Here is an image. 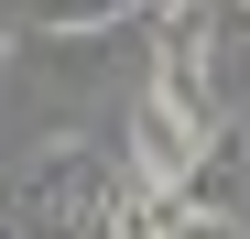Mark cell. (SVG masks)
<instances>
[{"instance_id":"cell-2","label":"cell","mask_w":250,"mask_h":239,"mask_svg":"<svg viewBox=\"0 0 250 239\" xmlns=\"http://www.w3.org/2000/svg\"><path fill=\"white\" fill-rule=\"evenodd\" d=\"M120 141H131V174H152V185H196V163H207V141H218V131H207L185 98L142 87L131 120H120Z\"/></svg>"},{"instance_id":"cell-4","label":"cell","mask_w":250,"mask_h":239,"mask_svg":"<svg viewBox=\"0 0 250 239\" xmlns=\"http://www.w3.org/2000/svg\"><path fill=\"white\" fill-rule=\"evenodd\" d=\"M185 196H196V207H218V218H239V207H250V141L229 131V120H218V141H207V163H196V185H185Z\"/></svg>"},{"instance_id":"cell-3","label":"cell","mask_w":250,"mask_h":239,"mask_svg":"<svg viewBox=\"0 0 250 239\" xmlns=\"http://www.w3.org/2000/svg\"><path fill=\"white\" fill-rule=\"evenodd\" d=\"M163 0H22V22L44 33V44H109V33L152 22Z\"/></svg>"},{"instance_id":"cell-1","label":"cell","mask_w":250,"mask_h":239,"mask_svg":"<svg viewBox=\"0 0 250 239\" xmlns=\"http://www.w3.org/2000/svg\"><path fill=\"white\" fill-rule=\"evenodd\" d=\"M109 207V174H98V152L87 141H44V163L22 174V218L44 228V239H87Z\"/></svg>"},{"instance_id":"cell-5","label":"cell","mask_w":250,"mask_h":239,"mask_svg":"<svg viewBox=\"0 0 250 239\" xmlns=\"http://www.w3.org/2000/svg\"><path fill=\"white\" fill-rule=\"evenodd\" d=\"M239 44H250V0H239Z\"/></svg>"}]
</instances>
